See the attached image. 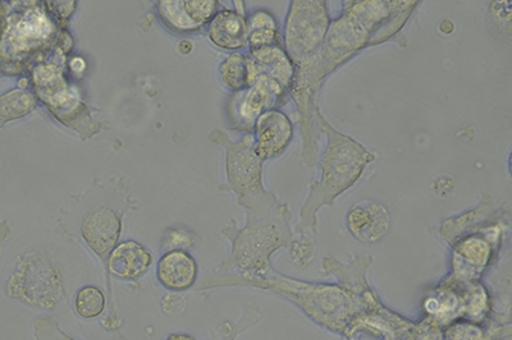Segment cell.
Segmentation results:
<instances>
[{"mask_svg":"<svg viewBox=\"0 0 512 340\" xmlns=\"http://www.w3.org/2000/svg\"><path fill=\"white\" fill-rule=\"evenodd\" d=\"M329 29L312 61L296 68L290 93L300 113L301 126L313 123L315 95L329 73L359 50L383 43L409 20L418 2H352Z\"/></svg>","mask_w":512,"mask_h":340,"instance_id":"6da1fadb","label":"cell"},{"mask_svg":"<svg viewBox=\"0 0 512 340\" xmlns=\"http://www.w3.org/2000/svg\"><path fill=\"white\" fill-rule=\"evenodd\" d=\"M253 287L287 298L313 323L344 335L358 309L345 288L338 284L306 282L285 277L273 268L262 275H228L205 279L199 289Z\"/></svg>","mask_w":512,"mask_h":340,"instance_id":"7a4b0ae2","label":"cell"},{"mask_svg":"<svg viewBox=\"0 0 512 340\" xmlns=\"http://www.w3.org/2000/svg\"><path fill=\"white\" fill-rule=\"evenodd\" d=\"M319 128L327 135L328 144L322 162V178L310 182L309 196L300 211V222L296 234L317 232V214L323 206L332 205L338 196L350 190L359 181L361 174L377 156L350 136L338 132L331 123L315 110Z\"/></svg>","mask_w":512,"mask_h":340,"instance_id":"3957f363","label":"cell"},{"mask_svg":"<svg viewBox=\"0 0 512 340\" xmlns=\"http://www.w3.org/2000/svg\"><path fill=\"white\" fill-rule=\"evenodd\" d=\"M245 228L237 229L231 222L223 229L232 242L231 255L219 265V271L237 269L240 274L262 275L272 269L274 252L291 245V211L277 205L271 213L250 215Z\"/></svg>","mask_w":512,"mask_h":340,"instance_id":"277c9868","label":"cell"},{"mask_svg":"<svg viewBox=\"0 0 512 340\" xmlns=\"http://www.w3.org/2000/svg\"><path fill=\"white\" fill-rule=\"evenodd\" d=\"M212 139L227 149L228 183L223 190L235 191L239 204L250 215L271 213L278 205L277 197L263 186V160L256 154L253 137L232 142L224 133L214 132Z\"/></svg>","mask_w":512,"mask_h":340,"instance_id":"5b68a950","label":"cell"},{"mask_svg":"<svg viewBox=\"0 0 512 340\" xmlns=\"http://www.w3.org/2000/svg\"><path fill=\"white\" fill-rule=\"evenodd\" d=\"M63 294L61 270L49 257L36 252L18 260L6 284L8 298L32 309L54 310Z\"/></svg>","mask_w":512,"mask_h":340,"instance_id":"8992f818","label":"cell"},{"mask_svg":"<svg viewBox=\"0 0 512 340\" xmlns=\"http://www.w3.org/2000/svg\"><path fill=\"white\" fill-rule=\"evenodd\" d=\"M327 3L323 0L292 2L285 26V50L295 70L312 61L329 29Z\"/></svg>","mask_w":512,"mask_h":340,"instance_id":"52a82bcc","label":"cell"},{"mask_svg":"<svg viewBox=\"0 0 512 340\" xmlns=\"http://www.w3.org/2000/svg\"><path fill=\"white\" fill-rule=\"evenodd\" d=\"M502 232L501 220L452 243L451 273L445 280L451 283L479 282L500 250Z\"/></svg>","mask_w":512,"mask_h":340,"instance_id":"ba28073f","label":"cell"},{"mask_svg":"<svg viewBox=\"0 0 512 340\" xmlns=\"http://www.w3.org/2000/svg\"><path fill=\"white\" fill-rule=\"evenodd\" d=\"M422 320L406 319L383 303L358 312L342 337L345 340H419Z\"/></svg>","mask_w":512,"mask_h":340,"instance_id":"9c48e42d","label":"cell"},{"mask_svg":"<svg viewBox=\"0 0 512 340\" xmlns=\"http://www.w3.org/2000/svg\"><path fill=\"white\" fill-rule=\"evenodd\" d=\"M80 234L86 246L107 263L122 233L121 214L109 206L89 210L80 223Z\"/></svg>","mask_w":512,"mask_h":340,"instance_id":"30bf717a","label":"cell"},{"mask_svg":"<svg viewBox=\"0 0 512 340\" xmlns=\"http://www.w3.org/2000/svg\"><path fill=\"white\" fill-rule=\"evenodd\" d=\"M286 94V90L273 78L260 75L253 85L242 90L239 98L233 103V118L242 130L254 128L258 118L268 110L276 107L278 100Z\"/></svg>","mask_w":512,"mask_h":340,"instance_id":"8fae6325","label":"cell"},{"mask_svg":"<svg viewBox=\"0 0 512 340\" xmlns=\"http://www.w3.org/2000/svg\"><path fill=\"white\" fill-rule=\"evenodd\" d=\"M216 0H163L159 2V15L164 24L178 32L201 29L217 15Z\"/></svg>","mask_w":512,"mask_h":340,"instance_id":"7c38bea8","label":"cell"},{"mask_svg":"<svg viewBox=\"0 0 512 340\" xmlns=\"http://www.w3.org/2000/svg\"><path fill=\"white\" fill-rule=\"evenodd\" d=\"M254 127L256 154L263 162L283 153L294 137V127L290 118L278 109H271L262 114Z\"/></svg>","mask_w":512,"mask_h":340,"instance_id":"4fadbf2b","label":"cell"},{"mask_svg":"<svg viewBox=\"0 0 512 340\" xmlns=\"http://www.w3.org/2000/svg\"><path fill=\"white\" fill-rule=\"evenodd\" d=\"M347 229L359 242L377 243L390 232L391 214L376 201H363L352 206L346 217Z\"/></svg>","mask_w":512,"mask_h":340,"instance_id":"5bb4252c","label":"cell"},{"mask_svg":"<svg viewBox=\"0 0 512 340\" xmlns=\"http://www.w3.org/2000/svg\"><path fill=\"white\" fill-rule=\"evenodd\" d=\"M157 278L168 291H189L198 279V264L185 250L167 251L158 261Z\"/></svg>","mask_w":512,"mask_h":340,"instance_id":"9a60e30c","label":"cell"},{"mask_svg":"<svg viewBox=\"0 0 512 340\" xmlns=\"http://www.w3.org/2000/svg\"><path fill=\"white\" fill-rule=\"evenodd\" d=\"M152 264L153 256L148 248L132 240L118 243L107 260L109 273L122 280L140 278Z\"/></svg>","mask_w":512,"mask_h":340,"instance_id":"2e32d148","label":"cell"},{"mask_svg":"<svg viewBox=\"0 0 512 340\" xmlns=\"http://www.w3.org/2000/svg\"><path fill=\"white\" fill-rule=\"evenodd\" d=\"M502 218H504V210L493 208L491 197H486L480 202L478 208L461 215L459 218L446 220L442 224L440 234L443 240L452 245L459 238L482 231L489 225L501 222Z\"/></svg>","mask_w":512,"mask_h":340,"instance_id":"e0dca14e","label":"cell"},{"mask_svg":"<svg viewBox=\"0 0 512 340\" xmlns=\"http://www.w3.org/2000/svg\"><path fill=\"white\" fill-rule=\"evenodd\" d=\"M209 38L224 50H239L249 41V25L244 15L223 9L209 22Z\"/></svg>","mask_w":512,"mask_h":340,"instance_id":"ac0fdd59","label":"cell"},{"mask_svg":"<svg viewBox=\"0 0 512 340\" xmlns=\"http://www.w3.org/2000/svg\"><path fill=\"white\" fill-rule=\"evenodd\" d=\"M510 337V319L504 316L491 317L486 324L459 320L442 330V340H510Z\"/></svg>","mask_w":512,"mask_h":340,"instance_id":"d6986e66","label":"cell"},{"mask_svg":"<svg viewBox=\"0 0 512 340\" xmlns=\"http://www.w3.org/2000/svg\"><path fill=\"white\" fill-rule=\"evenodd\" d=\"M253 61L258 68L259 76L273 78L283 89L290 91L295 77V66L288 58L285 48L281 45H272L259 49H251Z\"/></svg>","mask_w":512,"mask_h":340,"instance_id":"ffe728a7","label":"cell"},{"mask_svg":"<svg viewBox=\"0 0 512 340\" xmlns=\"http://www.w3.org/2000/svg\"><path fill=\"white\" fill-rule=\"evenodd\" d=\"M221 76L230 89L242 91L254 84L259 72L253 59L242 54H232L221 64Z\"/></svg>","mask_w":512,"mask_h":340,"instance_id":"44dd1931","label":"cell"},{"mask_svg":"<svg viewBox=\"0 0 512 340\" xmlns=\"http://www.w3.org/2000/svg\"><path fill=\"white\" fill-rule=\"evenodd\" d=\"M260 316H262V312L255 306L245 307V310L242 311L240 320L237 323H232V321H224V323L219 326L218 332L214 335L212 340H236L240 337L241 334H244L246 330H249L251 326L259 323ZM164 340H198L192 335L187 333H172L169 334L168 337Z\"/></svg>","mask_w":512,"mask_h":340,"instance_id":"7402d4cb","label":"cell"},{"mask_svg":"<svg viewBox=\"0 0 512 340\" xmlns=\"http://www.w3.org/2000/svg\"><path fill=\"white\" fill-rule=\"evenodd\" d=\"M38 100L30 91L15 89L0 96V128L4 124L24 118L36 108Z\"/></svg>","mask_w":512,"mask_h":340,"instance_id":"603a6c76","label":"cell"},{"mask_svg":"<svg viewBox=\"0 0 512 340\" xmlns=\"http://www.w3.org/2000/svg\"><path fill=\"white\" fill-rule=\"evenodd\" d=\"M107 297L102 289L95 286H85L79 289L75 297L76 314L84 320H95L107 309Z\"/></svg>","mask_w":512,"mask_h":340,"instance_id":"cb8c5ba5","label":"cell"},{"mask_svg":"<svg viewBox=\"0 0 512 340\" xmlns=\"http://www.w3.org/2000/svg\"><path fill=\"white\" fill-rule=\"evenodd\" d=\"M32 329L35 340H77L64 332L56 319L48 315L36 317Z\"/></svg>","mask_w":512,"mask_h":340,"instance_id":"d4e9b609","label":"cell"},{"mask_svg":"<svg viewBox=\"0 0 512 340\" xmlns=\"http://www.w3.org/2000/svg\"><path fill=\"white\" fill-rule=\"evenodd\" d=\"M195 234L186 228H171L168 229L163 237V247L168 251L172 250H185L186 248L195 245Z\"/></svg>","mask_w":512,"mask_h":340,"instance_id":"484cf974","label":"cell"},{"mask_svg":"<svg viewBox=\"0 0 512 340\" xmlns=\"http://www.w3.org/2000/svg\"><path fill=\"white\" fill-rule=\"evenodd\" d=\"M251 49L272 47V45H281L282 38L280 29H263L249 32V41Z\"/></svg>","mask_w":512,"mask_h":340,"instance_id":"4316f807","label":"cell"},{"mask_svg":"<svg viewBox=\"0 0 512 340\" xmlns=\"http://www.w3.org/2000/svg\"><path fill=\"white\" fill-rule=\"evenodd\" d=\"M291 256L296 264L306 265L312 260L314 254V247L310 241H306L305 238L300 241L291 242Z\"/></svg>","mask_w":512,"mask_h":340,"instance_id":"83f0119b","label":"cell"},{"mask_svg":"<svg viewBox=\"0 0 512 340\" xmlns=\"http://www.w3.org/2000/svg\"><path fill=\"white\" fill-rule=\"evenodd\" d=\"M249 32L263 29H278V22L267 11L255 12L248 20Z\"/></svg>","mask_w":512,"mask_h":340,"instance_id":"f1b7e54d","label":"cell"},{"mask_svg":"<svg viewBox=\"0 0 512 340\" xmlns=\"http://www.w3.org/2000/svg\"><path fill=\"white\" fill-rule=\"evenodd\" d=\"M9 233H11V229H9V225L7 220H3V222H0V251H2V247L4 245V242H6Z\"/></svg>","mask_w":512,"mask_h":340,"instance_id":"f546056e","label":"cell"},{"mask_svg":"<svg viewBox=\"0 0 512 340\" xmlns=\"http://www.w3.org/2000/svg\"><path fill=\"white\" fill-rule=\"evenodd\" d=\"M4 13H6V6L0 3V39L3 38Z\"/></svg>","mask_w":512,"mask_h":340,"instance_id":"4dcf8cb0","label":"cell"}]
</instances>
